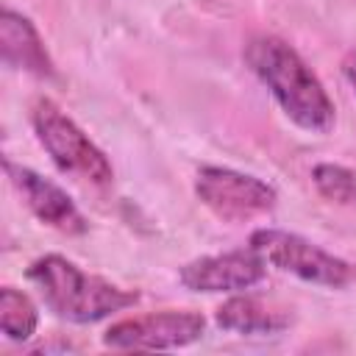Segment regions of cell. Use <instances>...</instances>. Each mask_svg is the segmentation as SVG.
Returning <instances> with one entry per match:
<instances>
[{"instance_id": "obj_1", "label": "cell", "mask_w": 356, "mask_h": 356, "mask_svg": "<svg viewBox=\"0 0 356 356\" xmlns=\"http://www.w3.org/2000/svg\"><path fill=\"white\" fill-rule=\"evenodd\" d=\"M245 61L295 125L312 134L334 128V103L292 44L278 36H253L245 47Z\"/></svg>"}, {"instance_id": "obj_2", "label": "cell", "mask_w": 356, "mask_h": 356, "mask_svg": "<svg viewBox=\"0 0 356 356\" xmlns=\"http://www.w3.org/2000/svg\"><path fill=\"white\" fill-rule=\"evenodd\" d=\"M28 281L39 289L44 306L70 323H97L139 300V292H128L106 278L89 275L56 253L36 259L28 267Z\"/></svg>"}, {"instance_id": "obj_3", "label": "cell", "mask_w": 356, "mask_h": 356, "mask_svg": "<svg viewBox=\"0 0 356 356\" xmlns=\"http://www.w3.org/2000/svg\"><path fill=\"white\" fill-rule=\"evenodd\" d=\"M33 131L39 145L47 150V156L56 161L61 172L78 175L95 186H106L114 178V170L103 150L53 103V100H39L31 114Z\"/></svg>"}, {"instance_id": "obj_4", "label": "cell", "mask_w": 356, "mask_h": 356, "mask_svg": "<svg viewBox=\"0 0 356 356\" xmlns=\"http://www.w3.org/2000/svg\"><path fill=\"white\" fill-rule=\"evenodd\" d=\"M250 248L273 267L284 270V273H292L303 281H312V284H323V286H345L350 284L353 278V267L323 250L320 245L298 236V234H289V231H278V228H259L250 234Z\"/></svg>"}, {"instance_id": "obj_5", "label": "cell", "mask_w": 356, "mask_h": 356, "mask_svg": "<svg viewBox=\"0 0 356 356\" xmlns=\"http://www.w3.org/2000/svg\"><path fill=\"white\" fill-rule=\"evenodd\" d=\"M195 195L206 209L228 222H245L267 214L278 200L267 181L231 167H200L195 175Z\"/></svg>"}, {"instance_id": "obj_6", "label": "cell", "mask_w": 356, "mask_h": 356, "mask_svg": "<svg viewBox=\"0 0 356 356\" xmlns=\"http://www.w3.org/2000/svg\"><path fill=\"white\" fill-rule=\"evenodd\" d=\"M203 317L197 312H153L125 317L103 334V342L117 350H170L203 337Z\"/></svg>"}, {"instance_id": "obj_7", "label": "cell", "mask_w": 356, "mask_h": 356, "mask_svg": "<svg viewBox=\"0 0 356 356\" xmlns=\"http://www.w3.org/2000/svg\"><path fill=\"white\" fill-rule=\"evenodd\" d=\"M267 261L253 250H231L203 256L181 267V284L192 292H239L250 289L264 278Z\"/></svg>"}, {"instance_id": "obj_8", "label": "cell", "mask_w": 356, "mask_h": 356, "mask_svg": "<svg viewBox=\"0 0 356 356\" xmlns=\"http://www.w3.org/2000/svg\"><path fill=\"white\" fill-rule=\"evenodd\" d=\"M6 172L11 178V184L17 186V192L22 195L25 206L50 228L61 231V234H86L89 222L86 217L78 211V206L70 200V195L56 186L53 181L42 178L39 172L28 170V167H19L14 161H6Z\"/></svg>"}, {"instance_id": "obj_9", "label": "cell", "mask_w": 356, "mask_h": 356, "mask_svg": "<svg viewBox=\"0 0 356 356\" xmlns=\"http://www.w3.org/2000/svg\"><path fill=\"white\" fill-rule=\"evenodd\" d=\"M0 53L8 67L31 72L36 78H53L56 72L33 22L11 8H3L0 14Z\"/></svg>"}, {"instance_id": "obj_10", "label": "cell", "mask_w": 356, "mask_h": 356, "mask_svg": "<svg viewBox=\"0 0 356 356\" xmlns=\"http://www.w3.org/2000/svg\"><path fill=\"white\" fill-rule=\"evenodd\" d=\"M217 323L236 334H278L289 325V314L256 295H236L217 309Z\"/></svg>"}, {"instance_id": "obj_11", "label": "cell", "mask_w": 356, "mask_h": 356, "mask_svg": "<svg viewBox=\"0 0 356 356\" xmlns=\"http://www.w3.org/2000/svg\"><path fill=\"white\" fill-rule=\"evenodd\" d=\"M39 325V314L36 306L31 303V298L14 286H3L0 289V328L8 339H28L33 337Z\"/></svg>"}, {"instance_id": "obj_12", "label": "cell", "mask_w": 356, "mask_h": 356, "mask_svg": "<svg viewBox=\"0 0 356 356\" xmlns=\"http://www.w3.org/2000/svg\"><path fill=\"white\" fill-rule=\"evenodd\" d=\"M317 192L334 203L356 206V172L339 164H317L312 172Z\"/></svg>"}, {"instance_id": "obj_13", "label": "cell", "mask_w": 356, "mask_h": 356, "mask_svg": "<svg viewBox=\"0 0 356 356\" xmlns=\"http://www.w3.org/2000/svg\"><path fill=\"white\" fill-rule=\"evenodd\" d=\"M342 72H345L348 83L353 86V92H356V50L345 56V61H342Z\"/></svg>"}]
</instances>
